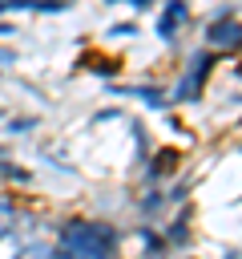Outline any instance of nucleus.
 <instances>
[{
  "instance_id": "2",
  "label": "nucleus",
  "mask_w": 242,
  "mask_h": 259,
  "mask_svg": "<svg viewBox=\"0 0 242 259\" xmlns=\"http://www.w3.org/2000/svg\"><path fill=\"white\" fill-rule=\"evenodd\" d=\"M186 24H190V0H165L157 12V36L173 40L177 28H186Z\"/></svg>"
},
{
  "instance_id": "7",
  "label": "nucleus",
  "mask_w": 242,
  "mask_h": 259,
  "mask_svg": "<svg viewBox=\"0 0 242 259\" xmlns=\"http://www.w3.org/2000/svg\"><path fill=\"white\" fill-rule=\"evenodd\" d=\"M109 32H113V36H129V40H133V36H137V24H133V20H125V24H113Z\"/></svg>"
},
{
  "instance_id": "9",
  "label": "nucleus",
  "mask_w": 242,
  "mask_h": 259,
  "mask_svg": "<svg viewBox=\"0 0 242 259\" xmlns=\"http://www.w3.org/2000/svg\"><path fill=\"white\" fill-rule=\"evenodd\" d=\"M12 32H16L12 24H0V36H12Z\"/></svg>"
},
{
  "instance_id": "10",
  "label": "nucleus",
  "mask_w": 242,
  "mask_h": 259,
  "mask_svg": "<svg viewBox=\"0 0 242 259\" xmlns=\"http://www.w3.org/2000/svg\"><path fill=\"white\" fill-rule=\"evenodd\" d=\"M0 12H12V0H0Z\"/></svg>"
},
{
  "instance_id": "3",
  "label": "nucleus",
  "mask_w": 242,
  "mask_h": 259,
  "mask_svg": "<svg viewBox=\"0 0 242 259\" xmlns=\"http://www.w3.org/2000/svg\"><path fill=\"white\" fill-rule=\"evenodd\" d=\"M206 40L218 45V49H234V45H238V16H234V8H222V12H218V20L210 24Z\"/></svg>"
},
{
  "instance_id": "11",
  "label": "nucleus",
  "mask_w": 242,
  "mask_h": 259,
  "mask_svg": "<svg viewBox=\"0 0 242 259\" xmlns=\"http://www.w3.org/2000/svg\"><path fill=\"white\" fill-rule=\"evenodd\" d=\"M105 4H125V0H105Z\"/></svg>"
},
{
  "instance_id": "6",
  "label": "nucleus",
  "mask_w": 242,
  "mask_h": 259,
  "mask_svg": "<svg viewBox=\"0 0 242 259\" xmlns=\"http://www.w3.org/2000/svg\"><path fill=\"white\" fill-rule=\"evenodd\" d=\"M89 69H93V73H101V77H113L121 65H117V61H97V57H89Z\"/></svg>"
},
{
  "instance_id": "5",
  "label": "nucleus",
  "mask_w": 242,
  "mask_h": 259,
  "mask_svg": "<svg viewBox=\"0 0 242 259\" xmlns=\"http://www.w3.org/2000/svg\"><path fill=\"white\" fill-rule=\"evenodd\" d=\"M73 8V0H32L28 4V12H69Z\"/></svg>"
},
{
  "instance_id": "4",
  "label": "nucleus",
  "mask_w": 242,
  "mask_h": 259,
  "mask_svg": "<svg viewBox=\"0 0 242 259\" xmlns=\"http://www.w3.org/2000/svg\"><path fill=\"white\" fill-rule=\"evenodd\" d=\"M125 93H129V97H141V101H149L153 109H165V101H169V97H165L161 89H153V85H129Z\"/></svg>"
},
{
  "instance_id": "1",
  "label": "nucleus",
  "mask_w": 242,
  "mask_h": 259,
  "mask_svg": "<svg viewBox=\"0 0 242 259\" xmlns=\"http://www.w3.org/2000/svg\"><path fill=\"white\" fill-rule=\"evenodd\" d=\"M214 65H218V53H194L190 57V69L182 73V81H177V89H173V101H194L198 93H202V85H206V77L214 73Z\"/></svg>"
},
{
  "instance_id": "8",
  "label": "nucleus",
  "mask_w": 242,
  "mask_h": 259,
  "mask_svg": "<svg viewBox=\"0 0 242 259\" xmlns=\"http://www.w3.org/2000/svg\"><path fill=\"white\" fill-rule=\"evenodd\" d=\"M12 61H16V57H12L8 49H0V65H12Z\"/></svg>"
}]
</instances>
